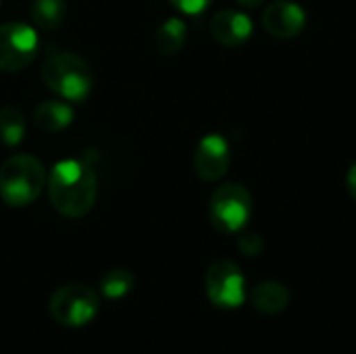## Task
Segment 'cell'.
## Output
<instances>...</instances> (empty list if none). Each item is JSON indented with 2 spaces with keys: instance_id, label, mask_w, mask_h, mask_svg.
<instances>
[{
  "instance_id": "obj_1",
  "label": "cell",
  "mask_w": 356,
  "mask_h": 354,
  "mask_svg": "<svg viewBox=\"0 0 356 354\" xmlns=\"http://www.w3.org/2000/svg\"><path fill=\"white\" fill-rule=\"evenodd\" d=\"M48 196L56 213L69 219L88 215L98 196V177L88 159L58 161L48 177Z\"/></svg>"
},
{
  "instance_id": "obj_2",
  "label": "cell",
  "mask_w": 356,
  "mask_h": 354,
  "mask_svg": "<svg viewBox=\"0 0 356 354\" xmlns=\"http://www.w3.org/2000/svg\"><path fill=\"white\" fill-rule=\"evenodd\" d=\"M42 79L48 90L69 102H83L92 92L88 63L67 50H52L42 63Z\"/></svg>"
},
{
  "instance_id": "obj_3",
  "label": "cell",
  "mask_w": 356,
  "mask_h": 354,
  "mask_svg": "<svg viewBox=\"0 0 356 354\" xmlns=\"http://www.w3.org/2000/svg\"><path fill=\"white\" fill-rule=\"evenodd\" d=\"M46 169L31 154H15L0 167V198L8 207H27L42 194Z\"/></svg>"
},
{
  "instance_id": "obj_4",
  "label": "cell",
  "mask_w": 356,
  "mask_h": 354,
  "mask_svg": "<svg viewBox=\"0 0 356 354\" xmlns=\"http://www.w3.org/2000/svg\"><path fill=\"white\" fill-rule=\"evenodd\" d=\"M252 215V196L242 184L219 186L209 202V219L221 234H240Z\"/></svg>"
},
{
  "instance_id": "obj_5",
  "label": "cell",
  "mask_w": 356,
  "mask_h": 354,
  "mask_svg": "<svg viewBox=\"0 0 356 354\" xmlns=\"http://www.w3.org/2000/svg\"><path fill=\"white\" fill-rule=\"evenodd\" d=\"M100 309V298L96 290L83 284L60 286L48 303L50 317L63 328H83L88 325Z\"/></svg>"
},
{
  "instance_id": "obj_6",
  "label": "cell",
  "mask_w": 356,
  "mask_h": 354,
  "mask_svg": "<svg viewBox=\"0 0 356 354\" xmlns=\"http://www.w3.org/2000/svg\"><path fill=\"white\" fill-rule=\"evenodd\" d=\"M204 290L209 300L223 311L240 309L246 303V277L229 259H219L207 269Z\"/></svg>"
},
{
  "instance_id": "obj_7",
  "label": "cell",
  "mask_w": 356,
  "mask_h": 354,
  "mask_svg": "<svg viewBox=\"0 0 356 354\" xmlns=\"http://www.w3.org/2000/svg\"><path fill=\"white\" fill-rule=\"evenodd\" d=\"M38 54V33L23 21L0 25V71L15 73L25 69Z\"/></svg>"
},
{
  "instance_id": "obj_8",
  "label": "cell",
  "mask_w": 356,
  "mask_h": 354,
  "mask_svg": "<svg viewBox=\"0 0 356 354\" xmlns=\"http://www.w3.org/2000/svg\"><path fill=\"white\" fill-rule=\"evenodd\" d=\"M229 142L221 134H207L194 152V171L204 182L221 179L229 169Z\"/></svg>"
},
{
  "instance_id": "obj_9",
  "label": "cell",
  "mask_w": 356,
  "mask_h": 354,
  "mask_svg": "<svg viewBox=\"0 0 356 354\" xmlns=\"http://www.w3.org/2000/svg\"><path fill=\"white\" fill-rule=\"evenodd\" d=\"M263 27L277 40H292L307 27V13L294 0H277L265 8Z\"/></svg>"
},
{
  "instance_id": "obj_10",
  "label": "cell",
  "mask_w": 356,
  "mask_h": 354,
  "mask_svg": "<svg viewBox=\"0 0 356 354\" xmlns=\"http://www.w3.org/2000/svg\"><path fill=\"white\" fill-rule=\"evenodd\" d=\"M252 21L246 13L225 8L211 19V35L223 46H240L252 35Z\"/></svg>"
},
{
  "instance_id": "obj_11",
  "label": "cell",
  "mask_w": 356,
  "mask_h": 354,
  "mask_svg": "<svg viewBox=\"0 0 356 354\" xmlns=\"http://www.w3.org/2000/svg\"><path fill=\"white\" fill-rule=\"evenodd\" d=\"M250 303L263 315H282L290 307L292 294L284 284L269 280V282H261L259 286L252 288Z\"/></svg>"
},
{
  "instance_id": "obj_12",
  "label": "cell",
  "mask_w": 356,
  "mask_h": 354,
  "mask_svg": "<svg viewBox=\"0 0 356 354\" xmlns=\"http://www.w3.org/2000/svg\"><path fill=\"white\" fill-rule=\"evenodd\" d=\"M33 123L44 134L63 131L73 123V108L67 100H44L33 111Z\"/></svg>"
},
{
  "instance_id": "obj_13",
  "label": "cell",
  "mask_w": 356,
  "mask_h": 354,
  "mask_svg": "<svg viewBox=\"0 0 356 354\" xmlns=\"http://www.w3.org/2000/svg\"><path fill=\"white\" fill-rule=\"evenodd\" d=\"M186 35H188V25L179 17H169L167 21H163L159 25V29L154 33V46L161 54L171 56L184 48Z\"/></svg>"
},
{
  "instance_id": "obj_14",
  "label": "cell",
  "mask_w": 356,
  "mask_h": 354,
  "mask_svg": "<svg viewBox=\"0 0 356 354\" xmlns=\"http://www.w3.org/2000/svg\"><path fill=\"white\" fill-rule=\"evenodd\" d=\"M136 286V275L129 271V269H123V267H117V269H111L106 271L100 282H98V290L104 298L108 300H119V298H125Z\"/></svg>"
},
{
  "instance_id": "obj_15",
  "label": "cell",
  "mask_w": 356,
  "mask_h": 354,
  "mask_svg": "<svg viewBox=\"0 0 356 354\" xmlns=\"http://www.w3.org/2000/svg\"><path fill=\"white\" fill-rule=\"evenodd\" d=\"M31 19L44 31L56 29L67 19V2L65 0H33Z\"/></svg>"
},
{
  "instance_id": "obj_16",
  "label": "cell",
  "mask_w": 356,
  "mask_h": 354,
  "mask_svg": "<svg viewBox=\"0 0 356 354\" xmlns=\"http://www.w3.org/2000/svg\"><path fill=\"white\" fill-rule=\"evenodd\" d=\"M27 131V123L25 117L21 113V108L6 104L0 108V142H4L6 146H17L23 142Z\"/></svg>"
},
{
  "instance_id": "obj_17",
  "label": "cell",
  "mask_w": 356,
  "mask_h": 354,
  "mask_svg": "<svg viewBox=\"0 0 356 354\" xmlns=\"http://www.w3.org/2000/svg\"><path fill=\"white\" fill-rule=\"evenodd\" d=\"M238 248L246 257H259L263 252V238L254 232H240Z\"/></svg>"
},
{
  "instance_id": "obj_18",
  "label": "cell",
  "mask_w": 356,
  "mask_h": 354,
  "mask_svg": "<svg viewBox=\"0 0 356 354\" xmlns=\"http://www.w3.org/2000/svg\"><path fill=\"white\" fill-rule=\"evenodd\" d=\"M169 2L186 15H200L211 6L213 0H169Z\"/></svg>"
},
{
  "instance_id": "obj_19",
  "label": "cell",
  "mask_w": 356,
  "mask_h": 354,
  "mask_svg": "<svg viewBox=\"0 0 356 354\" xmlns=\"http://www.w3.org/2000/svg\"><path fill=\"white\" fill-rule=\"evenodd\" d=\"M346 188H348V194L353 196V200H356V163L346 173Z\"/></svg>"
},
{
  "instance_id": "obj_20",
  "label": "cell",
  "mask_w": 356,
  "mask_h": 354,
  "mask_svg": "<svg viewBox=\"0 0 356 354\" xmlns=\"http://www.w3.org/2000/svg\"><path fill=\"white\" fill-rule=\"evenodd\" d=\"M236 2L244 8H259L265 0H236Z\"/></svg>"
}]
</instances>
